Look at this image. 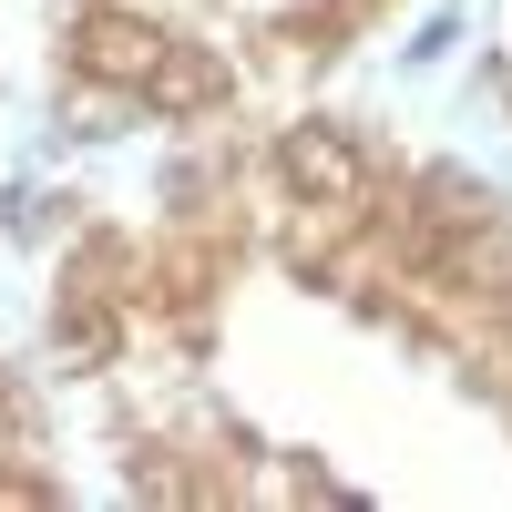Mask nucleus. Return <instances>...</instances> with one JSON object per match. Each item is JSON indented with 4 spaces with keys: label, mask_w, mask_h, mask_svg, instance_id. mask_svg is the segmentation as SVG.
I'll return each instance as SVG.
<instances>
[{
    "label": "nucleus",
    "mask_w": 512,
    "mask_h": 512,
    "mask_svg": "<svg viewBox=\"0 0 512 512\" xmlns=\"http://www.w3.org/2000/svg\"><path fill=\"white\" fill-rule=\"evenodd\" d=\"M154 52H164V31L134 21V11H93V21L72 31V72H82V82H134V93H144Z\"/></svg>",
    "instance_id": "nucleus-2"
},
{
    "label": "nucleus",
    "mask_w": 512,
    "mask_h": 512,
    "mask_svg": "<svg viewBox=\"0 0 512 512\" xmlns=\"http://www.w3.org/2000/svg\"><path fill=\"white\" fill-rule=\"evenodd\" d=\"M277 175H287L297 205H318V216H359L369 205V154L338 134V123H297L277 144Z\"/></svg>",
    "instance_id": "nucleus-1"
},
{
    "label": "nucleus",
    "mask_w": 512,
    "mask_h": 512,
    "mask_svg": "<svg viewBox=\"0 0 512 512\" xmlns=\"http://www.w3.org/2000/svg\"><path fill=\"white\" fill-rule=\"evenodd\" d=\"M216 93H226V62H216V52H175V41H164L154 72H144V103H154V113H205Z\"/></svg>",
    "instance_id": "nucleus-3"
}]
</instances>
